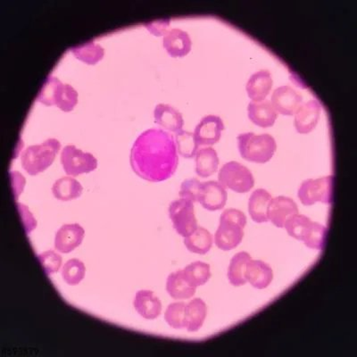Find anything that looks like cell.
Listing matches in <instances>:
<instances>
[{"mask_svg": "<svg viewBox=\"0 0 357 357\" xmlns=\"http://www.w3.org/2000/svg\"><path fill=\"white\" fill-rule=\"evenodd\" d=\"M84 235V229L78 223L63 225L56 232L55 248L60 253H71L82 243Z\"/></svg>", "mask_w": 357, "mask_h": 357, "instance_id": "obj_13", "label": "cell"}, {"mask_svg": "<svg viewBox=\"0 0 357 357\" xmlns=\"http://www.w3.org/2000/svg\"><path fill=\"white\" fill-rule=\"evenodd\" d=\"M41 266L47 275L59 272L62 266V257L55 251L50 250L39 255Z\"/></svg>", "mask_w": 357, "mask_h": 357, "instance_id": "obj_37", "label": "cell"}, {"mask_svg": "<svg viewBox=\"0 0 357 357\" xmlns=\"http://www.w3.org/2000/svg\"><path fill=\"white\" fill-rule=\"evenodd\" d=\"M175 143L177 151L183 158H191L196 155L199 151V143L197 142L194 133L181 130L175 134Z\"/></svg>", "mask_w": 357, "mask_h": 357, "instance_id": "obj_31", "label": "cell"}, {"mask_svg": "<svg viewBox=\"0 0 357 357\" xmlns=\"http://www.w3.org/2000/svg\"><path fill=\"white\" fill-rule=\"evenodd\" d=\"M250 260L251 256L247 252H240L232 257L228 271V278L231 285L241 287L248 282L245 280V269Z\"/></svg>", "mask_w": 357, "mask_h": 357, "instance_id": "obj_27", "label": "cell"}, {"mask_svg": "<svg viewBox=\"0 0 357 357\" xmlns=\"http://www.w3.org/2000/svg\"><path fill=\"white\" fill-rule=\"evenodd\" d=\"M169 296L176 301L190 299L196 294L197 288L191 286L184 278L183 271H177L169 275L167 282Z\"/></svg>", "mask_w": 357, "mask_h": 357, "instance_id": "obj_22", "label": "cell"}, {"mask_svg": "<svg viewBox=\"0 0 357 357\" xmlns=\"http://www.w3.org/2000/svg\"><path fill=\"white\" fill-rule=\"evenodd\" d=\"M61 81L55 76L49 75L45 79L36 100L46 106H55V100L57 89H59Z\"/></svg>", "mask_w": 357, "mask_h": 357, "instance_id": "obj_35", "label": "cell"}, {"mask_svg": "<svg viewBox=\"0 0 357 357\" xmlns=\"http://www.w3.org/2000/svg\"><path fill=\"white\" fill-rule=\"evenodd\" d=\"M272 199V195L264 189H257L252 193L248 201V212L255 222L263 223L269 221L268 207Z\"/></svg>", "mask_w": 357, "mask_h": 357, "instance_id": "obj_21", "label": "cell"}, {"mask_svg": "<svg viewBox=\"0 0 357 357\" xmlns=\"http://www.w3.org/2000/svg\"><path fill=\"white\" fill-rule=\"evenodd\" d=\"M213 236L207 229L197 227L192 234L185 238L184 245L191 253L206 255L211 250Z\"/></svg>", "mask_w": 357, "mask_h": 357, "instance_id": "obj_24", "label": "cell"}, {"mask_svg": "<svg viewBox=\"0 0 357 357\" xmlns=\"http://www.w3.org/2000/svg\"><path fill=\"white\" fill-rule=\"evenodd\" d=\"M247 218L241 210L229 208L222 213L220 225L215 235V243L220 250H234L241 243Z\"/></svg>", "mask_w": 357, "mask_h": 357, "instance_id": "obj_2", "label": "cell"}, {"mask_svg": "<svg viewBox=\"0 0 357 357\" xmlns=\"http://www.w3.org/2000/svg\"><path fill=\"white\" fill-rule=\"evenodd\" d=\"M71 52L76 59L88 65H96L103 59L105 55L103 47L95 43L93 40L71 47Z\"/></svg>", "mask_w": 357, "mask_h": 357, "instance_id": "obj_28", "label": "cell"}, {"mask_svg": "<svg viewBox=\"0 0 357 357\" xmlns=\"http://www.w3.org/2000/svg\"><path fill=\"white\" fill-rule=\"evenodd\" d=\"M296 215H298V205L288 197H274L268 207V220L278 228H284L286 222Z\"/></svg>", "mask_w": 357, "mask_h": 357, "instance_id": "obj_12", "label": "cell"}, {"mask_svg": "<svg viewBox=\"0 0 357 357\" xmlns=\"http://www.w3.org/2000/svg\"><path fill=\"white\" fill-rule=\"evenodd\" d=\"M60 148L61 143L56 139H49L41 144L28 146L21 156L22 168L33 176L43 173L52 165Z\"/></svg>", "mask_w": 357, "mask_h": 357, "instance_id": "obj_4", "label": "cell"}, {"mask_svg": "<svg viewBox=\"0 0 357 357\" xmlns=\"http://www.w3.org/2000/svg\"><path fill=\"white\" fill-rule=\"evenodd\" d=\"M273 272L266 263L260 260H250L245 269V280L254 288L266 289L272 283Z\"/></svg>", "mask_w": 357, "mask_h": 357, "instance_id": "obj_19", "label": "cell"}, {"mask_svg": "<svg viewBox=\"0 0 357 357\" xmlns=\"http://www.w3.org/2000/svg\"><path fill=\"white\" fill-rule=\"evenodd\" d=\"M201 183L197 178H189L181 183L180 197L192 201L193 203L199 200Z\"/></svg>", "mask_w": 357, "mask_h": 357, "instance_id": "obj_38", "label": "cell"}, {"mask_svg": "<svg viewBox=\"0 0 357 357\" xmlns=\"http://www.w3.org/2000/svg\"><path fill=\"white\" fill-rule=\"evenodd\" d=\"M162 45L171 56L183 57L190 52L192 41L186 31L175 28L164 34Z\"/></svg>", "mask_w": 357, "mask_h": 357, "instance_id": "obj_15", "label": "cell"}, {"mask_svg": "<svg viewBox=\"0 0 357 357\" xmlns=\"http://www.w3.org/2000/svg\"><path fill=\"white\" fill-rule=\"evenodd\" d=\"M271 100L276 112L284 116H292L301 106L303 97L295 89L283 85L273 91Z\"/></svg>", "mask_w": 357, "mask_h": 357, "instance_id": "obj_11", "label": "cell"}, {"mask_svg": "<svg viewBox=\"0 0 357 357\" xmlns=\"http://www.w3.org/2000/svg\"><path fill=\"white\" fill-rule=\"evenodd\" d=\"M327 228L318 222H311L303 234L302 241L311 250H323L326 240Z\"/></svg>", "mask_w": 357, "mask_h": 357, "instance_id": "obj_30", "label": "cell"}, {"mask_svg": "<svg viewBox=\"0 0 357 357\" xmlns=\"http://www.w3.org/2000/svg\"><path fill=\"white\" fill-rule=\"evenodd\" d=\"M333 176H325L317 180L303 181L299 187L298 196L304 206H312L315 203H333Z\"/></svg>", "mask_w": 357, "mask_h": 357, "instance_id": "obj_6", "label": "cell"}, {"mask_svg": "<svg viewBox=\"0 0 357 357\" xmlns=\"http://www.w3.org/2000/svg\"><path fill=\"white\" fill-rule=\"evenodd\" d=\"M219 158L218 152L211 146L199 149L196 154V173L199 176L207 178L218 171Z\"/></svg>", "mask_w": 357, "mask_h": 357, "instance_id": "obj_23", "label": "cell"}, {"mask_svg": "<svg viewBox=\"0 0 357 357\" xmlns=\"http://www.w3.org/2000/svg\"><path fill=\"white\" fill-rule=\"evenodd\" d=\"M62 277L70 286L78 285L84 279L86 268L84 264L79 259L67 261L62 268Z\"/></svg>", "mask_w": 357, "mask_h": 357, "instance_id": "obj_32", "label": "cell"}, {"mask_svg": "<svg viewBox=\"0 0 357 357\" xmlns=\"http://www.w3.org/2000/svg\"><path fill=\"white\" fill-rule=\"evenodd\" d=\"M218 178L223 187L237 193H247L255 185L253 174L250 169L235 161L223 165L220 169Z\"/></svg>", "mask_w": 357, "mask_h": 357, "instance_id": "obj_5", "label": "cell"}, {"mask_svg": "<svg viewBox=\"0 0 357 357\" xmlns=\"http://www.w3.org/2000/svg\"><path fill=\"white\" fill-rule=\"evenodd\" d=\"M134 308L140 317L146 320H155L162 312L160 299L151 290H139L133 301Z\"/></svg>", "mask_w": 357, "mask_h": 357, "instance_id": "obj_16", "label": "cell"}, {"mask_svg": "<svg viewBox=\"0 0 357 357\" xmlns=\"http://www.w3.org/2000/svg\"><path fill=\"white\" fill-rule=\"evenodd\" d=\"M82 184L75 178L66 176L59 178L52 187V193L56 199L70 201L78 199L82 193Z\"/></svg>", "mask_w": 357, "mask_h": 357, "instance_id": "obj_25", "label": "cell"}, {"mask_svg": "<svg viewBox=\"0 0 357 357\" xmlns=\"http://www.w3.org/2000/svg\"><path fill=\"white\" fill-rule=\"evenodd\" d=\"M60 161L66 174L71 177L91 173L98 167V160L93 155L84 152L73 145L66 146L63 149Z\"/></svg>", "mask_w": 357, "mask_h": 357, "instance_id": "obj_7", "label": "cell"}, {"mask_svg": "<svg viewBox=\"0 0 357 357\" xmlns=\"http://www.w3.org/2000/svg\"><path fill=\"white\" fill-rule=\"evenodd\" d=\"M169 24H170V19H160V20L146 22L144 24L145 27L155 36L165 34Z\"/></svg>", "mask_w": 357, "mask_h": 357, "instance_id": "obj_39", "label": "cell"}, {"mask_svg": "<svg viewBox=\"0 0 357 357\" xmlns=\"http://www.w3.org/2000/svg\"><path fill=\"white\" fill-rule=\"evenodd\" d=\"M225 123L221 117L209 114L201 119L195 128L194 135L200 146L215 145L221 139Z\"/></svg>", "mask_w": 357, "mask_h": 357, "instance_id": "obj_9", "label": "cell"}, {"mask_svg": "<svg viewBox=\"0 0 357 357\" xmlns=\"http://www.w3.org/2000/svg\"><path fill=\"white\" fill-rule=\"evenodd\" d=\"M248 117L257 126L268 128L273 126L277 119V112L272 102L264 100L252 101L248 107Z\"/></svg>", "mask_w": 357, "mask_h": 357, "instance_id": "obj_17", "label": "cell"}, {"mask_svg": "<svg viewBox=\"0 0 357 357\" xmlns=\"http://www.w3.org/2000/svg\"><path fill=\"white\" fill-rule=\"evenodd\" d=\"M272 75L268 70H260L253 73L248 79L247 89L248 97L253 101L266 100L273 88Z\"/></svg>", "mask_w": 357, "mask_h": 357, "instance_id": "obj_18", "label": "cell"}, {"mask_svg": "<svg viewBox=\"0 0 357 357\" xmlns=\"http://www.w3.org/2000/svg\"><path fill=\"white\" fill-rule=\"evenodd\" d=\"M155 123L172 132H178L183 130L184 120L176 108L167 104H158L154 110Z\"/></svg>", "mask_w": 357, "mask_h": 357, "instance_id": "obj_20", "label": "cell"}, {"mask_svg": "<svg viewBox=\"0 0 357 357\" xmlns=\"http://www.w3.org/2000/svg\"><path fill=\"white\" fill-rule=\"evenodd\" d=\"M183 273L187 282L195 288L205 285L212 275L209 264L200 261L190 264L183 270Z\"/></svg>", "mask_w": 357, "mask_h": 357, "instance_id": "obj_29", "label": "cell"}, {"mask_svg": "<svg viewBox=\"0 0 357 357\" xmlns=\"http://www.w3.org/2000/svg\"><path fill=\"white\" fill-rule=\"evenodd\" d=\"M311 222L310 218H308L307 216L299 215L298 213V215L292 216L291 218L286 222L284 228L288 231L290 237L294 238L298 241H302L303 234H304L305 229L307 228Z\"/></svg>", "mask_w": 357, "mask_h": 357, "instance_id": "obj_36", "label": "cell"}, {"mask_svg": "<svg viewBox=\"0 0 357 357\" xmlns=\"http://www.w3.org/2000/svg\"><path fill=\"white\" fill-rule=\"evenodd\" d=\"M227 199V191L218 181H209L201 183L197 202H199L204 208L209 211H218L225 206Z\"/></svg>", "mask_w": 357, "mask_h": 357, "instance_id": "obj_10", "label": "cell"}, {"mask_svg": "<svg viewBox=\"0 0 357 357\" xmlns=\"http://www.w3.org/2000/svg\"><path fill=\"white\" fill-rule=\"evenodd\" d=\"M186 304L183 302L173 303L165 311V320L169 326L175 330L185 329L187 327Z\"/></svg>", "mask_w": 357, "mask_h": 357, "instance_id": "obj_33", "label": "cell"}, {"mask_svg": "<svg viewBox=\"0 0 357 357\" xmlns=\"http://www.w3.org/2000/svg\"><path fill=\"white\" fill-rule=\"evenodd\" d=\"M174 136L162 129L145 130L137 138L130 151L132 170L151 183L167 181L177 170L178 158Z\"/></svg>", "mask_w": 357, "mask_h": 357, "instance_id": "obj_1", "label": "cell"}, {"mask_svg": "<svg viewBox=\"0 0 357 357\" xmlns=\"http://www.w3.org/2000/svg\"><path fill=\"white\" fill-rule=\"evenodd\" d=\"M169 218L178 235L186 238L199 227L192 201L181 199L169 206Z\"/></svg>", "mask_w": 357, "mask_h": 357, "instance_id": "obj_8", "label": "cell"}, {"mask_svg": "<svg viewBox=\"0 0 357 357\" xmlns=\"http://www.w3.org/2000/svg\"><path fill=\"white\" fill-rule=\"evenodd\" d=\"M321 106L317 100H311L301 105L295 116V127L298 132L307 134L317 126Z\"/></svg>", "mask_w": 357, "mask_h": 357, "instance_id": "obj_14", "label": "cell"}, {"mask_svg": "<svg viewBox=\"0 0 357 357\" xmlns=\"http://www.w3.org/2000/svg\"><path fill=\"white\" fill-rule=\"evenodd\" d=\"M185 314H186V329L189 333H196L205 323L207 314L206 304L202 299H193L186 305Z\"/></svg>", "mask_w": 357, "mask_h": 357, "instance_id": "obj_26", "label": "cell"}, {"mask_svg": "<svg viewBox=\"0 0 357 357\" xmlns=\"http://www.w3.org/2000/svg\"><path fill=\"white\" fill-rule=\"evenodd\" d=\"M77 91L71 85L62 82L57 91L55 106L63 112H70L77 105Z\"/></svg>", "mask_w": 357, "mask_h": 357, "instance_id": "obj_34", "label": "cell"}, {"mask_svg": "<svg viewBox=\"0 0 357 357\" xmlns=\"http://www.w3.org/2000/svg\"><path fill=\"white\" fill-rule=\"evenodd\" d=\"M238 151L245 160L264 164L275 154V139L268 133H241L238 136Z\"/></svg>", "mask_w": 357, "mask_h": 357, "instance_id": "obj_3", "label": "cell"}]
</instances>
